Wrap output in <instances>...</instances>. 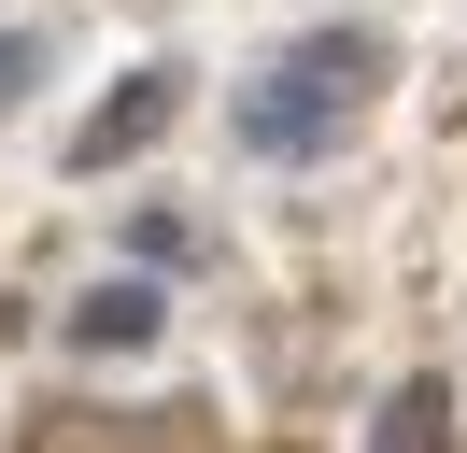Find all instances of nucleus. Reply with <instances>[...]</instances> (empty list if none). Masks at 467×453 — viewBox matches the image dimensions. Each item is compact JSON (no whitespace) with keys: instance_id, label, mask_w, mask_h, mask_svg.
<instances>
[{"instance_id":"2","label":"nucleus","mask_w":467,"mask_h":453,"mask_svg":"<svg viewBox=\"0 0 467 453\" xmlns=\"http://www.w3.org/2000/svg\"><path fill=\"white\" fill-rule=\"evenodd\" d=\"M171 113H184V71H128L114 100H99L86 128H71V170H86V184H99V170H128L156 128H171Z\"/></svg>"},{"instance_id":"1","label":"nucleus","mask_w":467,"mask_h":453,"mask_svg":"<svg viewBox=\"0 0 467 453\" xmlns=\"http://www.w3.org/2000/svg\"><path fill=\"white\" fill-rule=\"evenodd\" d=\"M368 85H382V43L368 28H326V43H297L284 71L241 100V142H255V156H326V142L368 113Z\"/></svg>"},{"instance_id":"3","label":"nucleus","mask_w":467,"mask_h":453,"mask_svg":"<svg viewBox=\"0 0 467 453\" xmlns=\"http://www.w3.org/2000/svg\"><path fill=\"white\" fill-rule=\"evenodd\" d=\"M57 340L71 354H156V340H171V298H156L142 269H114V283H86V298L57 311Z\"/></svg>"},{"instance_id":"4","label":"nucleus","mask_w":467,"mask_h":453,"mask_svg":"<svg viewBox=\"0 0 467 453\" xmlns=\"http://www.w3.org/2000/svg\"><path fill=\"white\" fill-rule=\"evenodd\" d=\"M368 453H453V383H397L368 425Z\"/></svg>"},{"instance_id":"5","label":"nucleus","mask_w":467,"mask_h":453,"mask_svg":"<svg viewBox=\"0 0 467 453\" xmlns=\"http://www.w3.org/2000/svg\"><path fill=\"white\" fill-rule=\"evenodd\" d=\"M29 71H43V43H29V28H0V113L29 100Z\"/></svg>"}]
</instances>
